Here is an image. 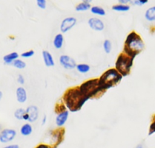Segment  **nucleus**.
<instances>
[{
	"label": "nucleus",
	"mask_w": 155,
	"mask_h": 148,
	"mask_svg": "<svg viewBox=\"0 0 155 148\" xmlns=\"http://www.w3.org/2000/svg\"><path fill=\"white\" fill-rule=\"evenodd\" d=\"M88 99L81 93L79 86L68 89L63 96L66 107L73 112L79 110Z\"/></svg>",
	"instance_id": "obj_1"
},
{
	"label": "nucleus",
	"mask_w": 155,
	"mask_h": 148,
	"mask_svg": "<svg viewBox=\"0 0 155 148\" xmlns=\"http://www.w3.org/2000/svg\"><path fill=\"white\" fill-rule=\"evenodd\" d=\"M144 46V43L140 35L133 31L127 35L125 39L124 52L134 58L137 54L142 51Z\"/></svg>",
	"instance_id": "obj_2"
},
{
	"label": "nucleus",
	"mask_w": 155,
	"mask_h": 148,
	"mask_svg": "<svg viewBox=\"0 0 155 148\" xmlns=\"http://www.w3.org/2000/svg\"><path fill=\"white\" fill-rule=\"evenodd\" d=\"M79 87L81 93L88 99L95 97L99 94L104 93L106 91L99 84V79L88 80Z\"/></svg>",
	"instance_id": "obj_3"
},
{
	"label": "nucleus",
	"mask_w": 155,
	"mask_h": 148,
	"mask_svg": "<svg viewBox=\"0 0 155 148\" xmlns=\"http://www.w3.org/2000/svg\"><path fill=\"white\" fill-rule=\"evenodd\" d=\"M122 76L114 68L104 72L99 79V84L105 90L117 85L122 79Z\"/></svg>",
	"instance_id": "obj_4"
},
{
	"label": "nucleus",
	"mask_w": 155,
	"mask_h": 148,
	"mask_svg": "<svg viewBox=\"0 0 155 148\" xmlns=\"http://www.w3.org/2000/svg\"><path fill=\"white\" fill-rule=\"evenodd\" d=\"M134 58L122 52L117 58L115 63L116 69L122 76H125L130 72Z\"/></svg>",
	"instance_id": "obj_5"
},
{
	"label": "nucleus",
	"mask_w": 155,
	"mask_h": 148,
	"mask_svg": "<svg viewBox=\"0 0 155 148\" xmlns=\"http://www.w3.org/2000/svg\"><path fill=\"white\" fill-rule=\"evenodd\" d=\"M16 136V132L12 129H4L0 132V143L7 144L12 141Z\"/></svg>",
	"instance_id": "obj_6"
},
{
	"label": "nucleus",
	"mask_w": 155,
	"mask_h": 148,
	"mask_svg": "<svg viewBox=\"0 0 155 148\" xmlns=\"http://www.w3.org/2000/svg\"><path fill=\"white\" fill-rule=\"evenodd\" d=\"M38 116L39 110L38 107L35 105H30L25 109V114L23 120L28 121L29 122H33L38 119Z\"/></svg>",
	"instance_id": "obj_7"
},
{
	"label": "nucleus",
	"mask_w": 155,
	"mask_h": 148,
	"mask_svg": "<svg viewBox=\"0 0 155 148\" xmlns=\"http://www.w3.org/2000/svg\"><path fill=\"white\" fill-rule=\"evenodd\" d=\"M77 21L74 17H67L64 18L60 25V30L62 33H66L71 29H72L76 24Z\"/></svg>",
	"instance_id": "obj_8"
},
{
	"label": "nucleus",
	"mask_w": 155,
	"mask_h": 148,
	"mask_svg": "<svg viewBox=\"0 0 155 148\" xmlns=\"http://www.w3.org/2000/svg\"><path fill=\"white\" fill-rule=\"evenodd\" d=\"M59 63L65 69H72L76 67L75 60L67 55H62L59 57Z\"/></svg>",
	"instance_id": "obj_9"
},
{
	"label": "nucleus",
	"mask_w": 155,
	"mask_h": 148,
	"mask_svg": "<svg viewBox=\"0 0 155 148\" xmlns=\"http://www.w3.org/2000/svg\"><path fill=\"white\" fill-rule=\"evenodd\" d=\"M88 24L91 29L96 31H102L105 27L103 21L96 17L90 18L88 21Z\"/></svg>",
	"instance_id": "obj_10"
},
{
	"label": "nucleus",
	"mask_w": 155,
	"mask_h": 148,
	"mask_svg": "<svg viewBox=\"0 0 155 148\" xmlns=\"http://www.w3.org/2000/svg\"><path fill=\"white\" fill-rule=\"evenodd\" d=\"M68 116H69V112L68 110H65L58 113L55 119V122L56 125L59 127H62L67 122L68 118Z\"/></svg>",
	"instance_id": "obj_11"
},
{
	"label": "nucleus",
	"mask_w": 155,
	"mask_h": 148,
	"mask_svg": "<svg viewBox=\"0 0 155 148\" xmlns=\"http://www.w3.org/2000/svg\"><path fill=\"white\" fill-rule=\"evenodd\" d=\"M16 96L17 101L19 103H24L27 100V92L24 88L18 87L16 90Z\"/></svg>",
	"instance_id": "obj_12"
},
{
	"label": "nucleus",
	"mask_w": 155,
	"mask_h": 148,
	"mask_svg": "<svg viewBox=\"0 0 155 148\" xmlns=\"http://www.w3.org/2000/svg\"><path fill=\"white\" fill-rule=\"evenodd\" d=\"M42 54L45 65L47 67L53 66L54 65V61L52 55L47 51H43Z\"/></svg>",
	"instance_id": "obj_13"
},
{
	"label": "nucleus",
	"mask_w": 155,
	"mask_h": 148,
	"mask_svg": "<svg viewBox=\"0 0 155 148\" xmlns=\"http://www.w3.org/2000/svg\"><path fill=\"white\" fill-rule=\"evenodd\" d=\"M33 132V128L30 124L25 123L23 124L20 128V133L24 136H29Z\"/></svg>",
	"instance_id": "obj_14"
},
{
	"label": "nucleus",
	"mask_w": 155,
	"mask_h": 148,
	"mask_svg": "<svg viewBox=\"0 0 155 148\" xmlns=\"http://www.w3.org/2000/svg\"><path fill=\"white\" fill-rule=\"evenodd\" d=\"M53 46L55 48L59 49L62 47L64 43V37L62 33H58L55 35L53 39Z\"/></svg>",
	"instance_id": "obj_15"
},
{
	"label": "nucleus",
	"mask_w": 155,
	"mask_h": 148,
	"mask_svg": "<svg viewBox=\"0 0 155 148\" xmlns=\"http://www.w3.org/2000/svg\"><path fill=\"white\" fill-rule=\"evenodd\" d=\"M18 57H19V54L17 52H13L5 55L3 57V60L7 64H11V63H13V62L15 60L18 59Z\"/></svg>",
	"instance_id": "obj_16"
},
{
	"label": "nucleus",
	"mask_w": 155,
	"mask_h": 148,
	"mask_svg": "<svg viewBox=\"0 0 155 148\" xmlns=\"http://www.w3.org/2000/svg\"><path fill=\"white\" fill-rule=\"evenodd\" d=\"M145 18L148 21H155V5L148 8L145 11Z\"/></svg>",
	"instance_id": "obj_17"
},
{
	"label": "nucleus",
	"mask_w": 155,
	"mask_h": 148,
	"mask_svg": "<svg viewBox=\"0 0 155 148\" xmlns=\"http://www.w3.org/2000/svg\"><path fill=\"white\" fill-rule=\"evenodd\" d=\"M90 1H83L82 2L78 4L76 7L75 10L78 12L86 11L90 8L91 9V5L90 4Z\"/></svg>",
	"instance_id": "obj_18"
},
{
	"label": "nucleus",
	"mask_w": 155,
	"mask_h": 148,
	"mask_svg": "<svg viewBox=\"0 0 155 148\" xmlns=\"http://www.w3.org/2000/svg\"><path fill=\"white\" fill-rule=\"evenodd\" d=\"M91 12L94 15H99V16H104L105 15V10L99 6H93L90 9Z\"/></svg>",
	"instance_id": "obj_19"
},
{
	"label": "nucleus",
	"mask_w": 155,
	"mask_h": 148,
	"mask_svg": "<svg viewBox=\"0 0 155 148\" xmlns=\"http://www.w3.org/2000/svg\"><path fill=\"white\" fill-rule=\"evenodd\" d=\"M130 7L128 5L117 4L112 7V9L116 12H127L130 10Z\"/></svg>",
	"instance_id": "obj_20"
},
{
	"label": "nucleus",
	"mask_w": 155,
	"mask_h": 148,
	"mask_svg": "<svg viewBox=\"0 0 155 148\" xmlns=\"http://www.w3.org/2000/svg\"><path fill=\"white\" fill-rule=\"evenodd\" d=\"M76 68L77 70L81 73H87L90 69V66L86 63L78 64L76 65Z\"/></svg>",
	"instance_id": "obj_21"
},
{
	"label": "nucleus",
	"mask_w": 155,
	"mask_h": 148,
	"mask_svg": "<svg viewBox=\"0 0 155 148\" xmlns=\"http://www.w3.org/2000/svg\"><path fill=\"white\" fill-rule=\"evenodd\" d=\"M25 114V110L22 108L16 109L14 112V116L18 120H23L24 116Z\"/></svg>",
	"instance_id": "obj_22"
},
{
	"label": "nucleus",
	"mask_w": 155,
	"mask_h": 148,
	"mask_svg": "<svg viewBox=\"0 0 155 148\" xmlns=\"http://www.w3.org/2000/svg\"><path fill=\"white\" fill-rule=\"evenodd\" d=\"M12 65L14 67H15L18 69H24L26 66V63L24 61H22L20 59L15 60L13 62Z\"/></svg>",
	"instance_id": "obj_23"
},
{
	"label": "nucleus",
	"mask_w": 155,
	"mask_h": 148,
	"mask_svg": "<svg viewBox=\"0 0 155 148\" xmlns=\"http://www.w3.org/2000/svg\"><path fill=\"white\" fill-rule=\"evenodd\" d=\"M103 48L105 53L109 54L111 51V43L109 40H105L103 43Z\"/></svg>",
	"instance_id": "obj_24"
},
{
	"label": "nucleus",
	"mask_w": 155,
	"mask_h": 148,
	"mask_svg": "<svg viewBox=\"0 0 155 148\" xmlns=\"http://www.w3.org/2000/svg\"><path fill=\"white\" fill-rule=\"evenodd\" d=\"M62 138V134L61 130L56 132V133H54V135L53 136V139H54L53 143L54 144H56L58 143H60V141H61Z\"/></svg>",
	"instance_id": "obj_25"
},
{
	"label": "nucleus",
	"mask_w": 155,
	"mask_h": 148,
	"mask_svg": "<svg viewBox=\"0 0 155 148\" xmlns=\"http://www.w3.org/2000/svg\"><path fill=\"white\" fill-rule=\"evenodd\" d=\"M35 54V51L33 50H29L28 51L24 52L21 54V57L23 58H29L32 57Z\"/></svg>",
	"instance_id": "obj_26"
},
{
	"label": "nucleus",
	"mask_w": 155,
	"mask_h": 148,
	"mask_svg": "<svg viewBox=\"0 0 155 148\" xmlns=\"http://www.w3.org/2000/svg\"><path fill=\"white\" fill-rule=\"evenodd\" d=\"M37 5L41 9H45L46 8V1L45 0H37Z\"/></svg>",
	"instance_id": "obj_27"
},
{
	"label": "nucleus",
	"mask_w": 155,
	"mask_h": 148,
	"mask_svg": "<svg viewBox=\"0 0 155 148\" xmlns=\"http://www.w3.org/2000/svg\"><path fill=\"white\" fill-rule=\"evenodd\" d=\"M17 80L18 82V83L21 85H23L25 82V79H24V77H23L22 75L21 74H19L18 76V78H17Z\"/></svg>",
	"instance_id": "obj_28"
},
{
	"label": "nucleus",
	"mask_w": 155,
	"mask_h": 148,
	"mask_svg": "<svg viewBox=\"0 0 155 148\" xmlns=\"http://www.w3.org/2000/svg\"><path fill=\"white\" fill-rule=\"evenodd\" d=\"M148 2V0H136L134 1V4L137 5H142Z\"/></svg>",
	"instance_id": "obj_29"
},
{
	"label": "nucleus",
	"mask_w": 155,
	"mask_h": 148,
	"mask_svg": "<svg viewBox=\"0 0 155 148\" xmlns=\"http://www.w3.org/2000/svg\"><path fill=\"white\" fill-rule=\"evenodd\" d=\"M2 148H19V146L18 144H8L7 145Z\"/></svg>",
	"instance_id": "obj_30"
},
{
	"label": "nucleus",
	"mask_w": 155,
	"mask_h": 148,
	"mask_svg": "<svg viewBox=\"0 0 155 148\" xmlns=\"http://www.w3.org/2000/svg\"><path fill=\"white\" fill-rule=\"evenodd\" d=\"M35 148H51V147L48 144H39L37 147H36Z\"/></svg>",
	"instance_id": "obj_31"
},
{
	"label": "nucleus",
	"mask_w": 155,
	"mask_h": 148,
	"mask_svg": "<svg viewBox=\"0 0 155 148\" xmlns=\"http://www.w3.org/2000/svg\"><path fill=\"white\" fill-rule=\"evenodd\" d=\"M151 130L152 132H155V120L153 122V124L151 125Z\"/></svg>",
	"instance_id": "obj_32"
},
{
	"label": "nucleus",
	"mask_w": 155,
	"mask_h": 148,
	"mask_svg": "<svg viewBox=\"0 0 155 148\" xmlns=\"http://www.w3.org/2000/svg\"><path fill=\"white\" fill-rule=\"evenodd\" d=\"M46 121H47V116H46V115H44L43 118H42V125L45 124L46 123Z\"/></svg>",
	"instance_id": "obj_33"
},
{
	"label": "nucleus",
	"mask_w": 155,
	"mask_h": 148,
	"mask_svg": "<svg viewBox=\"0 0 155 148\" xmlns=\"http://www.w3.org/2000/svg\"><path fill=\"white\" fill-rule=\"evenodd\" d=\"M130 1L128 0H119V2H120L121 3V4H124V5H126V4L129 2Z\"/></svg>",
	"instance_id": "obj_34"
},
{
	"label": "nucleus",
	"mask_w": 155,
	"mask_h": 148,
	"mask_svg": "<svg viewBox=\"0 0 155 148\" xmlns=\"http://www.w3.org/2000/svg\"><path fill=\"white\" fill-rule=\"evenodd\" d=\"M136 148H143V146L142 145V144H138L137 146H136Z\"/></svg>",
	"instance_id": "obj_35"
},
{
	"label": "nucleus",
	"mask_w": 155,
	"mask_h": 148,
	"mask_svg": "<svg viewBox=\"0 0 155 148\" xmlns=\"http://www.w3.org/2000/svg\"><path fill=\"white\" fill-rule=\"evenodd\" d=\"M2 96H3V94H2V91H0V100H1V99H2Z\"/></svg>",
	"instance_id": "obj_36"
}]
</instances>
